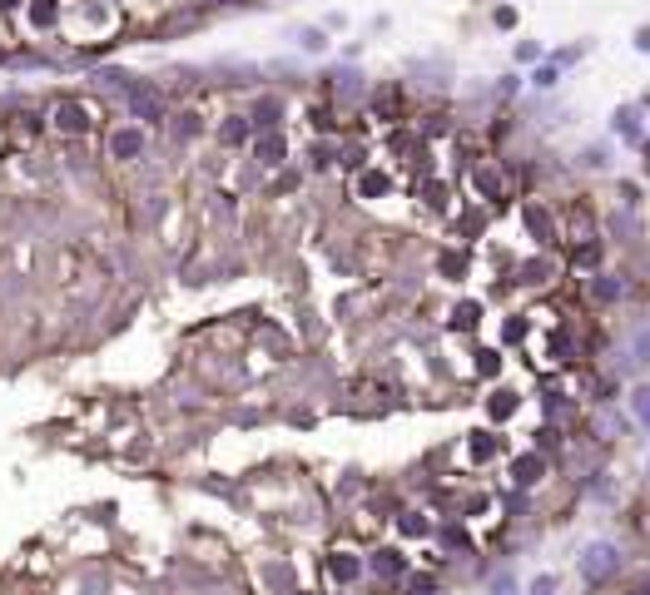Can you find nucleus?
<instances>
[{"mask_svg": "<svg viewBox=\"0 0 650 595\" xmlns=\"http://www.w3.org/2000/svg\"><path fill=\"white\" fill-rule=\"evenodd\" d=\"M581 571H586L591 580L611 575V571H616V546H611V540H595V546H586V556H581Z\"/></svg>", "mask_w": 650, "mask_h": 595, "instance_id": "f257e3e1", "label": "nucleus"}, {"mask_svg": "<svg viewBox=\"0 0 650 595\" xmlns=\"http://www.w3.org/2000/svg\"><path fill=\"white\" fill-rule=\"evenodd\" d=\"M55 129H65V134L90 129V110H80V104H60V110H55Z\"/></svg>", "mask_w": 650, "mask_h": 595, "instance_id": "f03ea898", "label": "nucleus"}, {"mask_svg": "<svg viewBox=\"0 0 650 595\" xmlns=\"http://www.w3.org/2000/svg\"><path fill=\"white\" fill-rule=\"evenodd\" d=\"M511 476H516L521 486H531V481L541 476V457H521V461H511Z\"/></svg>", "mask_w": 650, "mask_h": 595, "instance_id": "7ed1b4c3", "label": "nucleus"}, {"mask_svg": "<svg viewBox=\"0 0 650 595\" xmlns=\"http://www.w3.org/2000/svg\"><path fill=\"white\" fill-rule=\"evenodd\" d=\"M258 159H263V164H278V159H283V139L278 134H263L258 139Z\"/></svg>", "mask_w": 650, "mask_h": 595, "instance_id": "20e7f679", "label": "nucleus"}, {"mask_svg": "<svg viewBox=\"0 0 650 595\" xmlns=\"http://www.w3.org/2000/svg\"><path fill=\"white\" fill-rule=\"evenodd\" d=\"M472 457H476V461L497 457V437H492V431H476V437H472Z\"/></svg>", "mask_w": 650, "mask_h": 595, "instance_id": "39448f33", "label": "nucleus"}, {"mask_svg": "<svg viewBox=\"0 0 650 595\" xmlns=\"http://www.w3.org/2000/svg\"><path fill=\"white\" fill-rule=\"evenodd\" d=\"M526 224L541 234V238H551V213H541V208H526Z\"/></svg>", "mask_w": 650, "mask_h": 595, "instance_id": "423d86ee", "label": "nucleus"}, {"mask_svg": "<svg viewBox=\"0 0 650 595\" xmlns=\"http://www.w3.org/2000/svg\"><path fill=\"white\" fill-rule=\"evenodd\" d=\"M616 129H621L626 139H640V120H635V110H626V115H616Z\"/></svg>", "mask_w": 650, "mask_h": 595, "instance_id": "0eeeda50", "label": "nucleus"}, {"mask_svg": "<svg viewBox=\"0 0 650 595\" xmlns=\"http://www.w3.org/2000/svg\"><path fill=\"white\" fill-rule=\"evenodd\" d=\"M511 412H516V397L511 392H497L492 397V417H511Z\"/></svg>", "mask_w": 650, "mask_h": 595, "instance_id": "6e6552de", "label": "nucleus"}, {"mask_svg": "<svg viewBox=\"0 0 650 595\" xmlns=\"http://www.w3.org/2000/svg\"><path fill=\"white\" fill-rule=\"evenodd\" d=\"M362 194H367V199L388 194V174H367V179H362Z\"/></svg>", "mask_w": 650, "mask_h": 595, "instance_id": "1a4fd4ad", "label": "nucleus"}, {"mask_svg": "<svg viewBox=\"0 0 650 595\" xmlns=\"http://www.w3.org/2000/svg\"><path fill=\"white\" fill-rule=\"evenodd\" d=\"M476 322V303H462L457 313H452V328H472Z\"/></svg>", "mask_w": 650, "mask_h": 595, "instance_id": "9d476101", "label": "nucleus"}, {"mask_svg": "<svg viewBox=\"0 0 650 595\" xmlns=\"http://www.w3.org/2000/svg\"><path fill=\"white\" fill-rule=\"evenodd\" d=\"M30 15H35V25H50V20H55V0H40Z\"/></svg>", "mask_w": 650, "mask_h": 595, "instance_id": "9b49d317", "label": "nucleus"}, {"mask_svg": "<svg viewBox=\"0 0 650 595\" xmlns=\"http://www.w3.org/2000/svg\"><path fill=\"white\" fill-rule=\"evenodd\" d=\"M372 566H377V571H383V575H393V571H397L402 561H397V551H383V556H377Z\"/></svg>", "mask_w": 650, "mask_h": 595, "instance_id": "f8f14e48", "label": "nucleus"}, {"mask_svg": "<svg viewBox=\"0 0 650 595\" xmlns=\"http://www.w3.org/2000/svg\"><path fill=\"white\" fill-rule=\"evenodd\" d=\"M134 149H139V134H120V139H115V154H120V159L134 154Z\"/></svg>", "mask_w": 650, "mask_h": 595, "instance_id": "ddd939ff", "label": "nucleus"}, {"mask_svg": "<svg viewBox=\"0 0 650 595\" xmlns=\"http://www.w3.org/2000/svg\"><path fill=\"white\" fill-rule=\"evenodd\" d=\"M630 407H635V417H645V422H650V387H640V392H635V402H630Z\"/></svg>", "mask_w": 650, "mask_h": 595, "instance_id": "4468645a", "label": "nucleus"}, {"mask_svg": "<svg viewBox=\"0 0 650 595\" xmlns=\"http://www.w3.org/2000/svg\"><path fill=\"white\" fill-rule=\"evenodd\" d=\"M274 115H278V104L263 99V104H258V124H274Z\"/></svg>", "mask_w": 650, "mask_h": 595, "instance_id": "2eb2a0df", "label": "nucleus"}, {"mask_svg": "<svg viewBox=\"0 0 650 595\" xmlns=\"http://www.w3.org/2000/svg\"><path fill=\"white\" fill-rule=\"evenodd\" d=\"M521 273H526L521 283H536V278H546V263H526V268H521Z\"/></svg>", "mask_w": 650, "mask_h": 595, "instance_id": "dca6fc26", "label": "nucleus"}, {"mask_svg": "<svg viewBox=\"0 0 650 595\" xmlns=\"http://www.w3.org/2000/svg\"><path fill=\"white\" fill-rule=\"evenodd\" d=\"M635 362H650V333L635 338Z\"/></svg>", "mask_w": 650, "mask_h": 595, "instance_id": "f3484780", "label": "nucleus"}, {"mask_svg": "<svg viewBox=\"0 0 650 595\" xmlns=\"http://www.w3.org/2000/svg\"><path fill=\"white\" fill-rule=\"evenodd\" d=\"M476 184H481V189H486V194H497V189H502V179H497V174H492V169H486V174H476Z\"/></svg>", "mask_w": 650, "mask_h": 595, "instance_id": "a211bd4d", "label": "nucleus"}, {"mask_svg": "<svg viewBox=\"0 0 650 595\" xmlns=\"http://www.w3.org/2000/svg\"><path fill=\"white\" fill-rule=\"evenodd\" d=\"M536 85H541V89H551V85H556V65H546V70H536Z\"/></svg>", "mask_w": 650, "mask_h": 595, "instance_id": "6ab92c4d", "label": "nucleus"}, {"mask_svg": "<svg viewBox=\"0 0 650 595\" xmlns=\"http://www.w3.org/2000/svg\"><path fill=\"white\" fill-rule=\"evenodd\" d=\"M616 293H621V283H611V278L595 283V298H616Z\"/></svg>", "mask_w": 650, "mask_h": 595, "instance_id": "aec40b11", "label": "nucleus"}, {"mask_svg": "<svg viewBox=\"0 0 650 595\" xmlns=\"http://www.w3.org/2000/svg\"><path fill=\"white\" fill-rule=\"evenodd\" d=\"M516 338H526V322L516 317V322H507V343H516Z\"/></svg>", "mask_w": 650, "mask_h": 595, "instance_id": "412c9836", "label": "nucleus"}, {"mask_svg": "<svg viewBox=\"0 0 650 595\" xmlns=\"http://www.w3.org/2000/svg\"><path fill=\"white\" fill-rule=\"evenodd\" d=\"M476 367L481 372H497V352H476Z\"/></svg>", "mask_w": 650, "mask_h": 595, "instance_id": "4be33fe9", "label": "nucleus"}, {"mask_svg": "<svg viewBox=\"0 0 650 595\" xmlns=\"http://www.w3.org/2000/svg\"><path fill=\"white\" fill-rule=\"evenodd\" d=\"M243 134H248V129H243V124H224V139H229V144H239V139H243Z\"/></svg>", "mask_w": 650, "mask_h": 595, "instance_id": "5701e85b", "label": "nucleus"}, {"mask_svg": "<svg viewBox=\"0 0 650 595\" xmlns=\"http://www.w3.org/2000/svg\"><path fill=\"white\" fill-rule=\"evenodd\" d=\"M402 531H407V536H422V531H427V521H417V516H407V521H402Z\"/></svg>", "mask_w": 650, "mask_h": 595, "instance_id": "b1692460", "label": "nucleus"}, {"mask_svg": "<svg viewBox=\"0 0 650 595\" xmlns=\"http://www.w3.org/2000/svg\"><path fill=\"white\" fill-rule=\"evenodd\" d=\"M6 6H15V0H0V10H6Z\"/></svg>", "mask_w": 650, "mask_h": 595, "instance_id": "393cba45", "label": "nucleus"}]
</instances>
